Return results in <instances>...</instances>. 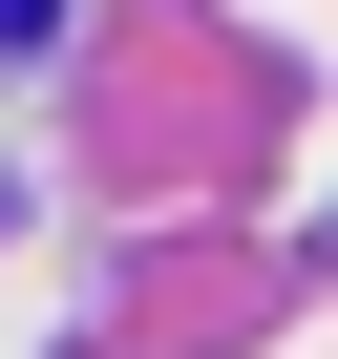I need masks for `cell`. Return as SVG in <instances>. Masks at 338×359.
<instances>
[{
    "instance_id": "1",
    "label": "cell",
    "mask_w": 338,
    "mask_h": 359,
    "mask_svg": "<svg viewBox=\"0 0 338 359\" xmlns=\"http://www.w3.org/2000/svg\"><path fill=\"white\" fill-rule=\"evenodd\" d=\"M0 43H43V0H0Z\"/></svg>"
}]
</instances>
